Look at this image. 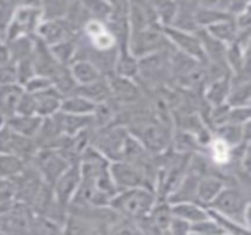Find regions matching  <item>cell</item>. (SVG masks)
<instances>
[{"instance_id":"obj_3","label":"cell","mask_w":251,"mask_h":235,"mask_svg":"<svg viewBox=\"0 0 251 235\" xmlns=\"http://www.w3.org/2000/svg\"><path fill=\"white\" fill-rule=\"evenodd\" d=\"M129 132L121 125H110L106 128L94 130L91 138V147L104 156L110 163L122 160L124 147Z\"/></svg>"},{"instance_id":"obj_25","label":"cell","mask_w":251,"mask_h":235,"mask_svg":"<svg viewBox=\"0 0 251 235\" xmlns=\"http://www.w3.org/2000/svg\"><path fill=\"white\" fill-rule=\"evenodd\" d=\"M151 218H153V224L156 225V228H159L160 231H168L171 227V222L174 219V213H172V208L168 205H159L154 206V209L151 210Z\"/></svg>"},{"instance_id":"obj_26","label":"cell","mask_w":251,"mask_h":235,"mask_svg":"<svg viewBox=\"0 0 251 235\" xmlns=\"http://www.w3.org/2000/svg\"><path fill=\"white\" fill-rule=\"evenodd\" d=\"M207 29L218 41H232L235 38V26L232 22H228V19L210 25Z\"/></svg>"},{"instance_id":"obj_11","label":"cell","mask_w":251,"mask_h":235,"mask_svg":"<svg viewBox=\"0 0 251 235\" xmlns=\"http://www.w3.org/2000/svg\"><path fill=\"white\" fill-rule=\"evenodd\" d=\"M107 82L110 87L112 99H115L119 103H131L140 94L137 85L129 78H124V77L110 74L107 77Z\"/></svg>"},{"instance_id":"obj_32","label":"cell","mask_w":251,"mask_h":235,"mask_svg":"<svg viewBox=\"0 0 251 235\" xmlns=\"http://www.w3.org/2000/svg\"><path fill=\"white\" fill-rule=\"evenodd\" d=\"M50 87H53L51 82H50V79H47V78H44V77H40V75H35V77L24 87V90H25L26 93L37 94V93H41V91L50 88Z\"/></svg>"},{"instance_id":"obj_10","label":"cell","mask_w":251,"mask_h":235,"mask_svg":"<svg viewBox=\"0 0 251 235\" xmlns=\"http://www.w3.org/2000/svg\"><path fill=\"white\" fill-rule=\"evenodd\" d=\"M163 35L150 28L138 32H131V38L128 40V49L135 57H147L153 52L159 50L163 46Z\"/></svg>"},{"instance_id":"obj_1","label":"cell","mask_w":251,"mask_h":235,"mask_svg":"<svg viewBox=\"0 0 251 235\" xmlns=\"http://www.w3.org/2000/svg\"><path fill=\"white\" fill-rule=\"evenodd\" d=\"M156 206L154 193L150 188H131L119 191L110 202V208L128 219H143Z\"/></svg>"},{"instance_id":"obj_22","label":"cell","mask_w":251,"mask_h":235,"mask_svg":"<svg viewBox=\"0 0 251 235\" xmlns=\"http://www.w3.org/2000/svg\"><path fill=\"white\" fill-rule=\"evenodd\" d=\"M26 162L13 155H0V180L1 181H12L19 177L25 168Z\"/></svg>"},{"instance_id":"obj_5","label":"cell","mask_w":251,"mask_h":235,"mask_svg":"<svg viewBox=\"0 0 251 235\" xmlns=\"http://www.w3.org/2000/svg\"><path fill=\"white\" fill-rule=\"evenodd\" d=\"M210 208L218 210V215L238 225L243 227L247 225L246 213H247L249 202L246 196L237 188H224L219 193V196L212 202Z\"/></svg>"},{"instance_id":"obj_28","label":"cell","mask_w":251,"mask_h":235,"mask_svg":"<svg viewBox=\"0 0 251 235\" xmlns=\"http://www.w3.org/2000/svg\"><path fill=\"white\" fill-rule=\"evenodd\" d=\"M15 65H16V74H18V84L21 87H25L37 75L32 59H25V60H21Z\"/></svg>"},{"instance_id":"obj_16","label":"cell","mask_w":251,"mask_h":235,"mask_svg":"<svg viewBox=\"0 0 251 235\" xmlns=\"http://www.w3.org/2000/svg\"><path fill=\"white\" fill-rule=\"evenodd\" d=\"M171 208H172V213L175 218H179V219H182L191 225L212 218L210 213L204 208H201L200 205L193 203V202L176 203V205H172Z\"/></svg>"},{"instance_id":"obj_18","label":"cell","mask_w":251,"mask_h":235,"mask_svg":"<svg viewBox=\"0 0 251 235\" xmlns=\"http://www.w3.org/2000/svg\"><path fill=\"white\" fill-rule=\"evenodd\" d=\"M96 106L97 104L91 103L85 97L75 93L68 97H63L60 112L68 113V115H75V116H93Z\"/></svg>"},{"instance_id":"obj_27","label":"cell","mask_w":251,"mask_h":235,"mask_svg":"<svg viewBox=\"0 0 251 235\" xmlns=\"http://www.w3.org/2000/svg\"><path fill=\"white\" fill-rule=\"evenodd\" d=\"M219 138H222L229 147H234L237 144L241 143L243 138V130L240 125H234V124H225L221 127V135Z\"/></svg>"},{"instance_id":"obj_21","label":"cell","mask_w":251,"mask_h":235,"mask_svg":"<svg viewBox=\"0 0 251 235\" xmlns=\"http://www.w3.org/2000/svg\"><path fill=\"white\" fill-rule=\"evenodd\" d=\"M37 38V37H35ZM35 38L32 37H19L10 41H6L13 63H18L25 59H31L35 47Z\"/></svg>"},{"instance_id":"obj_8","label":"cell","mask_w":251,"mask_h":235,"mask_svg":"<svg viewBox=\"0 0 251 235\" xmlns=\"http://www.w3.org/2000/svg\"><path fill=\"white\" fill-rule=\"evenodd\" d=\"M76 37L78 32L71 26V24L66 19L43 21L37 31V38L49 47H53L63 41L74 40Z\"/></svg>"},{"instance_id":"obj_20","label":"cell","mask_w":251,"mask_h":235,"mask_svg":"<svg viewBox=\"0 0 251 235\" xmlns=\"http://www.w3.org/2000/svg\"><path fill=\"white\" fill-rule=\"evenodd\" d=\"M224 190V184L213 178V177H203L199 181L197 185V194L196 200L200 202L201 205H212V202L219 196V193Z\"/></svg>"},{"instance_id":"obj_9","label":"cell","mask_w":251,"mask_h":235,"mask_svg":"<svg viewBox=\"0 0 251 235\" xmlns=\"http://www.w3.org/2000/svg\"><path fill=\"white\" fill-rule=\"evenodd\" d=\"M81 185V169H79V163L72 165L53 185V194L56 197V200L59 203H62L63 206H68L72 203V200L75 199L78 190Z\"/></svg>"},{"instance_id":"obj_36","label":"cell","mask_w":251,"mask_h":235,"mask_svg":"<svg viewBox=\"0 0 251 235\" xmlns=\"http://www.w3.org/2000/svg\"><path fill=\"white\" fill-rule=\"evenodd\" d=\"M12 63V59H10V53H9V47L6 44V41H1L0 43V68L6 66Z\"/></svg>"},{"instance_id":"obj_7","label":"cell","mask_w":251,"mask_h":235,"mask_svg":"<svg viewBox=\"0 0 251 235\" xmlns=\"http://www.w3.org/2000/svg\"><path fill=\"white\" fill-rule=\"evenodd\" d=\"M110 175L119 191L131 190V188H150L147 177L135 165L125 160L112 162Z\"/></svg>"},{"instance_id":"obj_23","label":"cell","mask_w":251,"mask_h":235,"mask_svg":"<svg viewBox=\"0 0 251 235\" xmlns=\"http://www.w3.org/2000/svg\"><path fill=\"white\" fill-rule=\"evenodd\" d=\"M50 52L60 65L69 66L75 60V56H76V38L56 44L50 47Z\"/></svg>"},{"instance_id":"obj_15","label":"cell","mask_w":251,"mask_h":235,"mask_svg":"<svg viewBox=\"0 0 251 235\" xmlns=\"http://www.w3.org/2000/svg\"><path fill=\"white\" fill-rule=\"evenodd\" d=\"M43 124V118L40 116H22V115H15L10 119H7V128L12 130L13 132L26 137V138H34L37 137L40 128Z\"/></svg>"},{"instance_id":"obj_6","label":"cell","mask_w":251,"mask_h":235,"mask_svg":"<svg viewBox=\"0 0 251 235\" xmlns=\"http://www.w3.org/2000/svg\"><path fill=\"white\" fill-rule=\"evenodd\" d=\"M128 132L132 137H135L149 153L160 155L169 147V137L160 125L141 122L132 125L131 130H128Z\"/></svg>"},{"instance_id":"obj_4","label":"cell","mask_w":251,"mask_h":235,"mask_svg":"<svg viewBox=\"0 0 251 235\" xmlns=\"http://www.w3.org/2000/svg\"><path fill=\"white\" fill-rule=\"evenodd\" d=\"M29 163L49 185H53L72 165H76L65 153L51 149H40Z\"/></svg>"},{"instance_id":"obj_30","label":"cell","mask_w":251,"mask_h":235,"mask_svg":"<svg viewBox=\"0 0 251 235\" xmlns=\"http://www.w3.org/2000/svg\"><path fill=\"white\" fill-rule=\"evenodd\" d=\"M229 152L231 147L222 140V138H215L212 141V153H213V160L219 165H225L229 160Z\"/></svg>"},{"instance_id":"obj_29","label":"cell","mask_w":251,"mask_h":235,"mask_svg":"<svg viewBox=\"0 0 251 235\" xmlns=\"http://www.w3.org/2000/svg\"><path fill=\"white\" fill-rule=\"evenodd\" d=\"M16 115H22V116H37V103H35V97L31 93L24 91L18 109H16Z\"/></svg>"},{"instance_id":"obj_17","label":"cell","mask_w":251,"mask_h":235,"mask_svg":"<svg viewBox=\"0 0 251 235\" xmlns=\"http://www.w3.org/2000/svg\"><path fill=\"white\" fill-rule=\"evenodd\" d=\"M75 93L85 97L87 100H90L94 104H101V103H106V102H109L112 99L107 77H103L101 79H99V81H96L93 84L81 85V87L76 88Z\"/></svg>"},{"instance_id":"obj_31","label":"cell","mask_w":251,"mask_h":235,"mask_svg":"<svg viewBox=\"0 0 251 235\" xmlns=\"http://www.w3.org/2000/svg\"><path fill=\"white\" fill-rule=\"evenodd\" d=\"M226 81H228L226 78L222 79V81H215V84L209 88L207 97L213 104H219L226 99V94H228V88H226V84H225Z\"/></svg>"},{"instance_id":"obj_24","label":"cell","mask_w":251,"mask_h":235,"mask_svg":"<svg viewBox=\"0 0 251 235\" xmlns=\"http://www.w3.org/2000/svg\"><path fill=\"white\" fill-rule=\"evenodd\" d=\"M69 1L62 0H50V1H41V12H43V21H57L65 19L68 13Z\"/></svg>"},{"instance_id":"obj_37","label":"cell","mask_w":251,"mask_h":235,"mask_svg":"<svg viewBox=\"0 0 251 235\" xmlns=\"http://www.w3.org/2000/svg\"><path fill=\"white\" fill-rule=\"evenodd\" d=\"M244 166H246V169L249 171L251 174V152H249L247 155H246V159H244Z\"/></svg>"},{"instance_id":"obj_12","label":"cell","mask_w":251,"mask_h":235,"mask_svg":"<svg viewBox=\"0 0 251 235\" xmlns=\"http://www.w3.org/2000/svg\"><path fill=\"white\" fill-rule=\"evenodd\" d=\"M32 96L35 97V103H37V116L46 119V118H51L60 112L63 96L53 87H50L41 93L32 94Z\"/></svg>"},{"instance_id":"obj_34","label":"cell","mask_w":251,"mask_h":235,"mask_svg":"<svg viewBox=\"0 0 251 235\" xmlns=\"http://www.w3.org/2000/svg\"><path fill=\"white\" fill-rule=\"evenodd\" d=\"M168 233L169 235H190L191 234V224L174 216Z\"/></svg>"},{"instance_id":"obj_13","label":"cell","mask_w":251,"mask_h":235,"mask_svg":"<svg viewBox=\"0 0 251 235\" xmlns=\"http://www.w3.org/2000/svg\"><path fill=\"white\" fill-rule=\"evenodd\" d=\"M24 87L19 84L0 85V115L6 119H10L16 115L19 100L24 94Z\"/></svg>"},{"instance_id":"obj_19","label":"cell","mask_w":251,"mask_h":235,"mask_svg":"<svg viewBox=\"0 0 251 235\" xmlns=\"http://www.w3.org/2000/svg\"><path fill=\"white\" fill-rule=\"evenodd\" d=\"M168 34L169 38H172V41L179 49H182L187 54L193 57H201L204 54L201 43L191 34H187L185 31H179V29H169Z\"/></svg>"},{"instance_id":"obj_35","label":"cell","mask_w":251,"mask_h":235,"mask_svg":"<svg viewBox=\"0 0 251 235\" xmlns=\"http://www.w3.org/2000/svg\"><path fill=\"white\" fill-rule=\"evenodd\" d=\"M165 22V25L171 24L174 21V18L176 16V9L174 3H163L159 6V12H156Z\"/></svg>"},{"instance_id":"obj_2","label":"cell","mask_w":251,"mask_h":235,"mask_svg":"<svg viewBox=\"0 0 251 235\" xmlns=\"http://www.w3.org/2000/svg\"><path fill=\"white\" fill-rule=\"evenodd\" d=\"M43 22L41 1H22L18 3L13 16L6 26L4 41L19 37H37V31Z\"/></svg>"},{"instance_id":"obj_33","label":"cell","mask_w":251,"mask_h":235,"mask_svg":"<svg viewBox=\"0 0 251 235\" xmlns=\"http://www.w3.org/2000/svg\"><path fill=\"white\" fill-rule=\"evenodd\" d=\"M12 84H18L16 65L13 62L0 68V85H12Z\"/></svg>"},{"instance_id":"obj_39","label":"cell","mask_w":251,"mask_h":235,"mask_svg":"<svg viewBox=\"0 0 251 235\" xmlns=\"http://www.w3.org/2000/svg\"><path fill=\"white\" fill-rule=\"evenodd\" d=\"M1 41H4V32L0 29V43H1Z\"/></svg>"},{"instance_id":"obj_38","label":"cell","mask_w":251,"mask_h":235,"mask_svg":"<svg viewBox=\"0 0 251 235\" xmlns=\"http://www.w3.org/2000/svg\"><path fill=\"white\" fill-rule=\"evenodd\" d=\"M6 127H7V119H6L4 116L0 115V132H1Z\"/></svg>"},{"instance_id":"obj_41","label":"cell","mask_w":251,"mask_h":235,"mask_svg":"<svg viewBox=\"0 0 251 235\" xmlns=\"http://www.w3.org/2000/svg\"><path fill=\"white\" fill-rule=\"evenodd\" d=\"M224 235H231V234H224Z\"/></svg>"},{"instance_id":"obj_40","label":"cell","mask_w":251,"mask_h":235,"mask_svg":"<svg viewBox=\"0 0 251 235\" xmlns=\"http://www.w3.org/2000/svg\"><path fill=\"white\" fill-rule=\"evenodd\" d=\"M190 235H203V234H197V233H191Z\"/></svg>"},{"instance_id":"obj_14","label":"cell","mask_w":251,"mask_h":235,"mask_svg":"<svg viewBox=\"0 0 251 235\" xmlns=\"http://www.w3.org/2000/svg\"><path fill=\"white\" fill-rule=\"evenodd\" d=\"M69 68H71L72 77H74L78 87L93 84V82H96V81H99V79H101L104 77L100 72V69L94 63L88 62V60H81V59L74 60L69 65Z\"/></svg>"}]
</instances>
